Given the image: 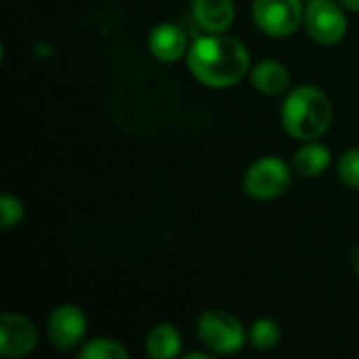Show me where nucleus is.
Wrapping results in <instances>:
<instances>
[{
  "instance_id": "f257e3e1",
  "label": "nucleus",
  "mask_w": 359,
  "mask_h": 359,
  "mask_svg": "<svg viewBox=\"0 0 359 359\" xmlns=\"http://www.w3.org/2000/svg\"><path fill=\"white\" fill-rule=\"evenodd\" d=\"M185 59L191 76L210 88H229L250 74L246 44L227 34H204L196 38Z\"/></svg>"
},
{
  "instance_id": "f03ea898",
  "label": "nucleus",
  "mask_w": 359,
  "mask_h": 359,
  "mask_svg": "<svg viewBox=\"0 0 359 359\" xmlns=\"http://www.w3.org/2000/svg\"><path fill=\"white\" fill-rule=\"evenodd\" d=\"M332 116L334 111L328 95L313 84L288 90L280 111L284 130L299 141L320 139L330 128Z\"/></svg>"
},
{
  "instance_id": "7ed1b4c3",
  "label": "nucleus",
  "mask_w": 359,
  "mask_h": 359,
  "mask_svg": "<svg viewBox=\"0 0 359 359\" xmlns=\"http://www.w3.org/2000/svg\"><path fill=\"white\" fill-rule=\"evenodd\" d=\"M196 330H198L200 343L210 353H217V355H233L248 341V334L242 322L225 309L204 311L198 318Z\"/></svg>"
},
{
  "instance_id": "20e7f679",
  "label": "nucleus",
  "mask_w": 359,
  "mask_h": 359,
  "mask_svg": "<svg viewBox=\"0 0 359 359\" xmlns=\"http://www.w3.org/2000/svg\"><path fill=\"white\" fill-rule=\"evenodd\" d=\"M242 185L244 194L257 202L276 200L290 187V168L278 156H263L248 166Z\"/></svg>"
},
{
  "instance_id": "39448f33",
  "label": "nucleus",
  "mask_w": 359,
  "mask_h": 359,
  "mask_svg": "<svg viewBox=\"0 0 359 359\" xmlns=\"http://www.w3.org/2000/svg\"><path fill=\"white\" fill-rule=\"evenodd\" d=\"M255 25L271 38L292 36L305 19L301 0H252Z\"/></svg>"
},
{
  "instance_id": "423d86ee",
  "label": "nucleus",
  "mask_w": 359,
  "mask_h": 359,
  "mask_svg": "<svg viewBox=\"0 0 359 359\" xmlns=\"http://www.w3.org/2000/svg\"><path fill=\"white\" fill-rule=\"evenodd\" d=\"M345 6L334 0H311L305 6L303 25L309 38L322 46L339 44L347 34V17Z\"/></svg>"
},
{
  "instance_id": "0eeeda50",
  "label": "nucleus",
  "mask_w": 359,
  "mask_h": 359,
  "mask_svg": "<svg viewBox=\"0 0 359 359\" xmlns=\"http://www.w3.org/2000/svg\"><path fill=\"white\" fill-rule=\"evenodd\" d=\"M46 334L55 349L72 351L82 345L86 337V316L78 305H57L46 318Z\"/></svg>"
},
{
  "instance_id": "6e6552de",
  "label": "nucleus",
  "mask_w": 359,
  "mask_h": 359,
  "mask_svg": "<svg viewBox=\"0 0 359 359\" xmlns=\"http://www.w3.org/2000/svg\"><path fill=\"white\" fill-rule=\"evenodd\" d=\"M38 343L36 324L21 316L6 311L0 318V353L4 358H25Z\"/></svg>"
},
{
  "instance_id": "1a4fd4ad",
  "label": "nucleus",
  "mask_w": 359,
  "mask_h": 359,
  "mask_svg": "<svg viewBox=\"0 0 359 359\" xmlns=\"http://www.w3.org/2000/svg\"><path fill=\"white\" fill-rule=\"evenodd\" d=\"M149 53L162 63H177L187 57L189 40L183 27L177 23H158L147 36Z\"/></svg>"
},
{
  "instance_id": "9d476101",
  "label": "nucleus",
  "mask_w": 359,
  "mask_h": 359,
  "mask_svg": "<svg viewBox=\"0 0 359 359\" xmlns=\"http://www.w3.org/2000/svg\"><path fill=\"white\" fill-rule=\"evenodd\" d=\"M191 17L206 34H225L236 21L233 0H191Z\"/></svg>"
},
{
  "instance_id": "9b49d317",
  "label": "nucleus",
  "mask_w": 359,
  "mask_h": 359,
  "mask_svg": "<svg viewBox=\"0 0 359 359\" xmlns=\"http://www.w3.org/2000/svg\"><path fill=\"white\" fill-rule=\"evenodd\" d=\"M252 86L261 95H282L290 90V72L284 63L276 59H263L250 69Z\"/></svg>"
},
{
  "instance_id": "f8f14e48",
  "label": "nucleus",
  "mask_w": 359,
  "mask_h": 359,
  "mask_svg": "<svg viewBox=\"0 0 359 359\" xmlns=\"http://www.w3.org/2000/svg\"><path fill=\"white\" fill-rule=\"evenodd\" d=\"M330 162H332V154L320 141H307V143H303L294 151V156H292V168H294V172L301 175V177H305V179L320 177L322 172L328 170Z\"/></svg>"
},
{
  "instance_id": "ddd939ff",
  "label": "nucleus",
  "mask_w": 359,
  "mask_h": 359,
  "mask_svg": "<svg viewBox=\"0 0 359 359\" xmlns=\"http://www.w3.org/2000/svg\"><path fill=\"white\" fill-rule=\"evenodd\" d=\"M181 332L172 324H158L145 339V353L151 359H172L181 353Z\"/></svg>"
},
{
  "instance_id": "4468645a",
  "label": "nucleus",
  "mask_w": 359,
  "mask_h": 359,
  "mask_svg": "<svg viewBox=\"0 0 359 359\" xmlns=\"http://www.w3.org/2000/svg\"><path fill=\"white\" fill-rule=\"evenodd\" d=\"M282 341V328L271 318H259L248 330V343L259 351L276 349Z\"/></svg>"
},
{
  "instance_id": "2eb2a0df",
  "label": "nucleus",
  "mask_w": 359,
  "mask_h": 359,
  "mask_svg": "<svg viewBox=\"0 0 359 359\" xmlns=\"http://www.w3.org/2000/svg\"><path fill=\"white\" fill-rule=\"evenodd\" d=\"M128 355L130 353L122 343L114 339H105V337L88 341L78 351L80 359H128Z\"/></svg>"
},
{
  "instance_id": "dca6fc26",
  "label": "nucleus",
  "mask_w": 359,
  "mask_h": 359,
  "mask_svg": "<svg viewBox=\"0 0 359 359\" xmlns=\"http://www.w3.org/2000/svg\"><path fill=\"white\" fill-rule=\"evenodd\" d=\"M337 175L343 185L359 189V147L347 149L337 164Z\"/></svg>"
},
{
  "instance_id": "f3484780",
  "label": "nucleus",
  "mask_w": 359,
  "mask_h": 359,
  "mask_svg": "<svg viewBox=\"0 0 359 359\" xmlns=\"http://www.w3.org/2000/svg\"><path fill=\"white\" fill-rule=\"evenodd\" d=\"M25 208L23 202L11 194H2L0 198V227L2 229H13L23 221Z\"/></svg>"
},
{
  "instance_id": "a211bd4d",
  "label": "nucleus",
  "mask_w": 359,
  "mask_h": 359,
  "mask_svg": "<svg viewBox=\"0 0 359 359\" xmlns=\"http://www.w3.org/2000/svg\"><path fill=\"white\" fill-rule=\"evenodd\" d=\"M349 261H351L353 271L359 276V244H355V246L351 248V252H349Z\"/></svg>"
},
{
  "instance_id": "6ab92c4d",
  "label": "nucleus",
  "mask_w": 359,
  "mask_h": 359,
  "mask_svg": "<svg viewBox=\"0 0 359 359\" xmlns=\"http://www.w3.org/2000/svg\"><path fill=\"white\" fill-rule=\"evenodd\" d=\"M347 11H353V13H359V0H339Z\"/></svg>"
},
{
  "instance_id": "aec40b11",
  "label": "nucleus",
  "mask_w": 359,
  "mask_h": 359,
  "mask_svg": "<svg viewBox=\"0 0 359 359\" xmlns=\"http://www.w3.org/2000/svg\"><path fill=\"white\" fill-rule=\"evenodd\" d=\"M185 358H187V359H194V358H198V359H208V358H210V353H202V351H194V353H185Z\"/></svg>"
},
{
  "instance_id": "412c9836",
  "label": "nucleus",
  "mask_w": 359,
  "mask_h": 359,
  "mask_svg": "<svg viewBox=\"0 0 359 359\" xmlns=\"http://www.w3.org/2000/svg\"><path fill=\"white\" fill-rule=\"evenodd\" d=\"M307 2H311V0H307Z\"/></svg>"
}]
</instances>
